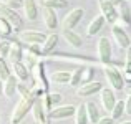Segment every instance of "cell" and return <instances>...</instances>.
Segmentation results:
<instances>
[{"label":"cell","instance_id":"e0dca14e","mask_svg":"<svg viewBox=\"0 0 131 124\" xmlns=\"http://www.w3.org/2000/svg\"><path fill=\"white\" fill-rule=\"evenodd\" d=\"M42 15H43L45 27H47L48 30H55V28L58 27V20H57V13H55V10H51V8H43Z\"/></svg>","mask_w":131,"mask_h":124},{"label":"cell","instance_id":"44dd1931","mask_svg":"<svg viewBox=\"0 0 131 124\" xmlns=\"http://www.w3.org/2000/svg\"><path fill=\"white\" fill-rule=\"evenodd\" d=\"M23 58V51L20 43H10V50H8V60L12 63H17V61H22Z\"/></svg>","mask_w":131,"mask_h":124},{"label":"cell","instance_id":"4316f807","mask_svg":"<svg viewBox=\"0 0 131 124\" xmlns=\"http://www.w3.org/2000/svg\"><path fill=\"white\" fill-rule=\"evenodd\" d=\"M70 76L71 73H68V71H55L51 75V80L58 84H65V83H70Z\"/></svg>","mask_w":131,"mask_h":124},{"label":"cell","instance_id":"836d02e7","mask_svg":"<svg viewBox=\"0 0 131 124\" xmlns=\"http://www.w3.org/2000/svg\"><path fill=\"white\" fill-rule=\"evenodd\" d=\"M17 93H18L22 98H28V96H32L30 88H28V86H25L23 83H17Z\"/></svg>","mask_w":131,"mask_h":124},{"label":"cell","instance_id":"7402d4cb","mask_svg":"<svg viewBox=\"0 0 131 124\" xmlns=\"http://www.w3.org/2000/svg\"><path fill=\"white\" fill-rule=\"evenodd\" d=\"M103 23H105V18H103L101 15H98V17H95V18L90 22V25H88V30H86V33L90 36H95L96 33L101 30V27H103Z\"/></svg>","mask_w":131,"mask_h":124},{"label":"cell","instance_id":"f546056e","mask_svg":"<svg viewBox=\"0 0 131 124\" xmlns=\"http://www.w3.org/2000/svg\"><path fill=\"white\" fill-rule=\"evenodd\" d=\"M10 75L12 73H10V68H8V65H7V61L3 60V58H0V80L5 81Z\"/></svg>","mask_w":131,"mask_h":124},{"label":"cell","instance_id":"8d00e7d4","mask_svg":"<svg viewBox=\"0 0 131 124\" xmlns=\"http://www.w3.org/2000/svg\"><path fill=\"white\" fill-rule=\"evenodd\" d=\"M27 51H28V55H32V56H40L42 55V51H40L38 45H27Z\"/></svg>","mask_w":131,"mask_h":124},{"label":"cell","instance_id":"9a60e30c","mask_svg":"<svg viewBox=\"0 0 131 124\" xmlns=\"http://www.w3.org/2000/svg\"><path fill=\"white\" fill-rule=\"evenodd\" d=\"M101 104H103V108L106 109V111H111L113 109V106H115V103H116V98H115V91L113 89H101Z\"/></svg>","mask_w":131,"mask_h":124},{"label":"cell","instance_id":"ffe728a7","mask_svg":"<svg viewBox=\"0 0 131 124\" xmlns=\"http://www.w3.org/2000/svg\"><path fill=\"white\" fill-rule=\"evenodd\" d=\"M61 35H63V38L65 41H67L70 46H73V48H80L81 45H83V41H81V38L77 35V33L73 32V30H63L61 32Z\"/></svg>","mask_w":131,"mask_h":124},{"label":"cell","instance_id":"7bdbcfd3","mask_svg":"<svg viewBox=\"0 0 131 124\" xmlns=\"http://www.w3.org/2000/svg\"><path fill=\"white\" fill-rule=\"evenodd\" d=\"M121 124H131V121H125V122H121Z\"/></svg>","mask_w":131,"mask_h":124},{"label":"cell","instance_id":"f35d334b","mask_svg":"<svg viewBox=\"0 0 131 124\" xmlns=\"http://www.w3.org/2000/svg\"><path fill=\"white\" fill-rule=\"evenodd\" d=\"M96 124H113V119L111 118H100V121Z\"/></svg>","mask_w":131,"mask_h":124},{"label":"cell","instance_id":"1f68e13d","mask_svg":"<svg viewBox=\"0 0 131 124\" xmlns=\"http://www.w3.org/2000/svg\"><path fill=\"white\" fill-rule=\"evenodd\" d=\"M80 83H81V68H77L70 76V84L71 86H80Z\"/></svg>","mask_w":131,"mask_h":124},{"label":"cell","instance_id":"ab89813d","mask_svg":"<svg viewBox=\"0 0 131 124\" xmlns=\"http://www.w3.org/2000/svg\"><path fill=\"white\" fill-rule=\"evenodd\" d=\"M121 2H123V0H110V3H111L113 7H118V5H119Z\"/></svg>","mask_w":131,"mask_h":124},{"label":"cell","instance_id":"b9f144b4","mask_svg":"<svg viewBox=\"0 0 131 124\" xmlns=\"http://www.w3.org/2000/svg\"><path fill=\"white\" fill-rule=\"evenodd\" d=\"M2 84H3V81L0 80V93H2Z\"/></svg>","mask_w":131,"mask_h":124},{"label":"cell","instance_id":"d4e9b609","mask_svg":"<svg viewBox=\"0 0 131 124\" xmlns=\"http://www.w3.org/2000/svg\"><path fill=\"white\" fill-rule=\"evenodd\" d=\"M75 122L77 124H88V114H86V108L85 104H80L75 108Z\"/></svg>","mask_w":131,"mask_h":124},{"label":"cell","instance_id":"3957f363","mask_svg":"<svg viewBox=\"0 0 131 124\" xmlns=\"http://www.w3.org/2000/svg\"><path fill=\"white\" fill-rule=\"evenodd\" d=\"M0 17H2V18H5L7 22L12 25V28H15L17 32H20V30H22V18H20V15L15 12V10L5 7L2 2H0Z\"/></svg>","mask_w":131,"mask_h":124},{"label":"cell","instance_id":"2e32d148","mask_svg":"<svg viewBox=\"0 0 131 124\" xmlns=\"http://www.w3.org/2000/svg\"><path fill=\"white\" fill-rule=\"evenodd\" d=\"M22 8H23V12H25V17L30 20V22L37 20V17H38V7H37L35 0H23Z\"/></svg>","mask_w":131,"mask_h":124},{"label":"cell","instance_id":"8fae6325","mask_svg":"<svg viewBox=\"0 0 131 124\" xmlns=\"http://www.w3.org/2000/svg\"><path fill=\"white\" fill-rule=\"evenodd\" d=\"M30 111H32L33 119H35L37 124H48L47 122V113L43 111V106H42V98H35Z\"/></svg>","mask_w":131,"mask_h":124},{"label":"cell","instance_id":"f1b7e54d","mask_svg":"<svg viewBox=\"0 0 131 124\" xmlns=\"http://www.w3.org/2000/svg\"><path fill=\"white\" fill-rule=\"evenodd\" d=\"M12 30H13L12 25H10L5 18H2V17H0V35L8 36V35H12Z\"/></svg>","mask_w":131,"mask_h":124},{"label":"cell","instance_id":"d6a6232c","mask_svg":"<svg viewBox=\"0 0 131 124\" xmlns=\"http://www.w3.org/2000/svg\"><path fill=\"white\" fill-rule=\"evenodd\" d=\"M2 3L5 7H8V8L15 10V12H17V8H22L23 7V0H2Z\"/></svg>","mask_w":131,"mask_h":124},{"label":"cell","instance_id":"277c9868","mask_svg":"<svg viewBox=\"0 0 131 124\" xmlns=\"http://www.w3.org/2000/svg\"><path fill=\"white\" fill-rule=\"evenodd\" d=\"M98 60L103 65L111 63V43L106 36H101L98 40Z\"/></svg>","mask_w":131,"mask_h":124},{"label":"cell","instance_id":"484cf974","mask_svg":"<svg viewBox=\"0 0 131 124\" xmlns=\"http://www.w3.org/2000/svg\"><path fill=\"white\" fill-rule=\"evenodd\" d=\"M85 108H86L88 121L93 122V124H96V122L100 121V111H98V108H96V104H95V103H86Z\"/></svg>","mask_w":131,"mask_h":124},{"label":"cell","instance_id":"d6986e66","mask_svg":"<svg viewBox=\"0 0 131 124\" xmlns=\"http://www.w3.org/2000/svg\"><path fill=\"white\" fill-rule=\"evenodd\" d=\"M57 43H58V35H57V33H51V35H48L47 38H45V41L42 43V46H40L42 55H50L51 51L55 50Z\"/></svg>","mask_w":131,"mask_h":124},{"label":"cell","instance_id":"5bb4252c","mask_svg":"<svg viewBox=\"0 0 131 124\" xmlns=\"http://www.w3.org/2000/svg\"><path fill=\"white\" fill-rule=\"evenodd\" d=\"M12 71H13V76L17 80H20L22 83H25L27 80L30 78V73H28V68L22 63V61H17V63H12Z\"/></svg>","mask_w":131,"mask_h":124},{"label":"cell","instance_id":"83f0119b","mask_svg":"<svg viewBox=\"0 0 131 124\" xmlns=\"http://www.w3.org/2000/svg\"><path fill=\"white\" fill-rule=\"evenodd\" d=\"M110 113H111V116H110V118H111L113 121H115V119H118V118H121V114H125V103H123V101H116L115 106H113V109Z\"/></svg>","mask_w":131,"mask_h":124},{"label":"cell","instance_id":"603a6c76","mask_svg":"<svg viewBox=\"0 0 131 124\" xmlns=\"http://www.w3.org/2000/svg\"><path fill=\"white\" fill-rule=\"evenodd\" d=\"M123 81L125 84H131V45L126 48V61H125V71H123Z\"/></svg>","mask_w":131,"mask_h":124},{"label":"cell","instance_id":"7a4b0ae2","mask_svg":"<svg viewBox=\"0 0 131 124\" xmlns=\"http://www.w3.org/2000/svg\"><path fill=\"white\" fill-rule=\"evenodd\" d=\"M103 73H105L106 81L110 83V86H111L115 91H121V89L125 88L123 75H121V71H119L118 68L111 66V65H105V68H103Z\"/></svg>","mask_w":131,"mask_h":124},{"label":"cell","instance_id":"ee69618b","mask_svg":"<svg viewBox=\"0 0 131 124\" xmlns=\"http://www.w3.org/2000/svg\"><path fill=\"white\" fill-rule=\"evenodd\" d=\"M129 2H131V0H129Z\"/></svg>","mask_w":131,"mask_h":124},{"label":"cell","instance_id":"ba28073f","mask_svg":"<svg viewBox=\"0 0 131 124\" xmlns=\"http://www.w3.org/2000/svg\"><path fill=\"white\" fill-rule=\"evenodd\" d=\"M85 10L83 8H73L63 20V30H73L75 27L80 23V20L83 18Z\"/></svg>","mask_w":131,"mask_h":124},{"label":"cell","instance_id":"6da1fadb","mask_svg":"<svg viewBox=\"0 0 131 124\" xmlns=\"http://www.w3.org/2000/svg\"><path fill=\"white\" fill-rule=\"evenodd\" d=\"M35 98H37V96L32 94V96H28V98H22V99H20V101L17 103V106H15V109H13V113H12L10 122H12V124H20V122H22V119L27 116V113L32 109Z\"/></svg>","mask_w":131,"mask_h":124},{"label":"cell","instance_id":"cb8c5ba5","mask_svg":"<svg viewBox=\"0 0 131 124\" xmlns=\"http://www.w3.org/2000/svg\"><path fill=\"white\" fill-rule=\"evenodd\" d=\"M38 2L43 8H51V10L68 7V0H38Z\"/></svg>","mask_w":131,"mask_h":124},{"label":"cell","instance_id":"4fadbf2b","mask_svg":"<svg viewBox=\"0 0 131 124\" xmlns=\"http://www.w3.org/2000/svg\"><path fill=\"white\" fill-rule=\"evenodd\" d=\"M116 13H118V18L121 20L123 25H125V27H131V8H129V5L125 2V0L118 5Z\"/></svg>","mask_w":131,"mask_h":124},{"label":"cell","instance_id":"7c38bea8","mask_svg":"<svg viewBox=\"0 0 131 124\" xmlns=\"http://www.w3.org/2000/svg\"><path fill=\"white\" fill-rule=\"evenodd\" d=\"M33 75H35V80H37V84L40 89H43L45 93L48 91V81H47V76H45V66L43 63H37L35 68H33Z\"/></svg>","mask_w":131,"mask_h":124},{"label":"cell","instance_id":"ac0fdd59","mask_svg":"<svg viewBox=\"0 0 131 124\" xmlns=\"http://www.w3.org/2000/svg\"><path fill=\"white\" fill-rule=\"evenodd\" d=\"M15 91H17V78L13 75H10L2 84V93L5 98H12L15 94Z\"/></svg>","mask_w":131,"mask_h":124},{"label":"cell","instance_id":"d590c367","mask_svg":"<svg viewBox=\"0 0 131 124\" xmlns=\"http://www.w3.org/2000/svg\"><path fill=\"white\" fill-rule=\"evenodd\" d=\"M8 50H10V43L5 40L0 41V58H5L8 56Z\"/></svg>","mask_w":131,"mask_h":124},{"label":"cell","instance_id":"4dcf8cb0","mask_svg":"<svg viewBox=\"0 0 131 124\" xmlns=\"http://www.w3.org/2000/svg\"><path fill=\"white\" fill-rule=\"evenodd\" d=\"M93 76V68L86 66V68H81V83L80 84H85V83H90Z\"/></svg>","mask_w":131,"mask_h":124},{"label":"cell","instance_id":"30bf717a","mask_svg":"<svg viewBox=\"0 0 131 124\" xmlns=\"http://www.w3.org/2000/svg\"><path fill=\"white\" fill-rule=\"evenodd\" d=\"M111 33H113V38L116 40V43H118V46H119V48H125V50H126V48H128L129 45H131L128 33H126L119 25H113Z\"/></svg>","mask_w":131,"mask_h":124},{"label":"cell","instance_id":"60d3db41","mask_svg":"<svg viewBox=\"0 0 131 124\" xmlns=\"http://www.w3.org/2000/svg\"><path fill=\"white\" fill-rule=\"evenodd\" d=\"M123 89H125V93H126V94H128V96H131V84L125 86V88H123Z\"/></svg>","mask_w":131,"mask_h":124},{"label":"cell","instance_id":"e575fe53","mask_svg":"<svg viewBox=\"0 0 131 124\" xmlns=\"http://www.w3.org/2000/svg\"><path fill=\"white\" fill-rule=\"evenodd\" d=\"M48 98H50L51 106H58L61 103V99H63V96H61L60 93H48Z\"/></svg>","mask_w":131,"mask_h":124},{"label":"cell","instance_id":"74e56055","mask_svg":"<svg viewBox=\"0 0 131 124\" xmlns=\"http://www.w3.org/2000/svg\"><path fill=\"white\" fill-rule=\"evenodd\" d=\"M125 113L126 114H131V96H128L125 101Z\"/></svg>","mask_w":131,"mask_h":124},{"label":"cell","instance_id":"9c48e42d","mask_svg":"<svg viewBox=\"0 0 131 124\" xmlns=\"http://www.w3.org/2000/svg\"><path fill=\"white\" fill-rule=\"evenodd\" d=\"M75 114V106H57L55 109H51L48 113V118L50 119H65V118H70V116Z\"/></svg>","mask_w":131,"mask_h":124},{"label":"cell","instance_id":"8992f818","mask_svg":"<svg viewBox=\"0 0 131 124\" xmlns=\"http://www.w3.org/2000/svg\"><path fill=\"white\" fill-rule=\"evenodd\" d=\"M100 10H101V17L110 23H115L118 20V13H116V7L110 3V0H98Z\"/></svg>","mask_w":131,"mask_h":124},{"label":"cell","instance_id":"5b68a950","mask_svg":"<svg viewBox=\"0 0 131 124\" xmlns=\"http://www.w3.org/2000/svg\"><path fill=\"white\" fill-rule=\"evenodd\" d=\"M45 38H47V35L42 32H37V30H27V32L18 33V40L27 45H42Z\"/></svg>","mask_w":131,"mask_h":124},{"label":"cell","instance_id":"52a82bcc","mask_svg":"<svg viewBox=\"0 0 131 124\" xmlns=\"http://www.w3.org/2000/svg\"><path fill=\"white\" fill-rule=\"evenodd\" d=\"M103 89V84L100 81H90V83H85V84H80L77 89V94L80 98H90L93 96L95 93H100Z\"/></svg>","mask_w":131,"mask_h":124}]
</instances>
